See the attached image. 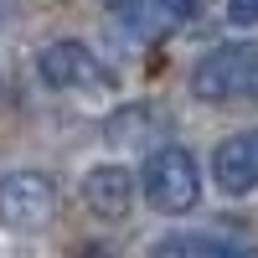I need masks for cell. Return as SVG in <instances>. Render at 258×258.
<instances>
[{"label": "cell", "mask_w": 258, "mask_h": 258, "mask_svg": "<svg viewBox=\"0 0 258 258\" xmlns=\"http://www.w3.org/2000/svg\"><path fill=\"white\" fill-rule=\"evenodd\" d=\"M140 191H145V202L155 212H165V217L191 212L197 197H202V170L191 160V150H181V145L155 150V155L145 160V170H140Z\"/></svg>", "instance_id": "6da1fadb"}, {"label": "cell", "mask_w": 258, "mask_h": 258, "mask_svg": "<svg viewBox=\"0 0 258 258\" xmlns=\"http://www.w3.org/2000/svg\"><path fill=\"white\" fill-rule=\"evenodd\" d=\"M212 176H217V191H227V197L258 191V129H243V135H232V140L217 145Z\"/></svg>", "instance_id": "5b68a950"}, {"label": "cell", "mask_w": 258, "mask_h": 258, "mask_svg": "<svg viewBox=\"0 0 258 258\" xmlns=\"http://www.w3.org/2000/svg\"><path fill=\"white\" fill-rule=\"evenodd\" d=\"M83 202H88L93 217H103V222L129 217V202H135V170H124V165H93L88 176H83Z\"/></svg>", "instance_id": "52a82bcc"}, {"label": "cell", "mask_w": 258, "mask_h": 258, "mask_svg": "<svg viewBox=\"0 0 258 258\" xmlns=\"http://www.w3.org/2000/svg\"><path fill=\"white\" fill-rule=\"evenodd\" d=\"M36 73H41V83L57 88V93H78V98H103V93H114V73L103 68L83 41H52V47H41Z\"/></svg>", "instance_id": "3957f363"}, {"label": "cell", "mask_w": 258, "mask_h": 258, "mask_svg": "<svg viewBox=\"0 0 258 258\" xmlns=\"http://www.w3.org/2000/svg\"><path fill=\"white\" fill-rule=\"evenodd\" d=\"M155 253H207V258H222V253H243V243L217 238V232H170V238L155 243Z\"/></svg>", "instance_id": "ba28073f"}, {"label": "cell", "mask_w": 258, "mask_h": 258, "mask_svg": "<svg viewBox=\"0 0 258 258\" xmlns=\"http://www.w3.org/2000/svg\"><path fill=\"white\" fill-rule=\"evenodd\" d=\"M191 93L207 103L258 98V47H217L191 68Z\"/></svg>", "instance_id": "7a4b0ae2"}, {"label": "cell", "mask_w": 258, "mask_h": 258, "mask_svg": "<svg viewBox=\"0 0 258 258\" xmlns=\"http://www.w3.org/2000/svg\"><path fill=\"white\" fill-rule=\"evenodd\" d=\"M227 21L232 26H258V0H227Z\"/></svg>", "instance_id": "9c48e42d"}, {"label": "cell", "mask_w": 258, "mask_h": 258, "mask_svg": "<svg viewBox=\"0 0 258 258\" xmlns=\"http://www.w3.org/2000/svg\"><path fill=\"white\" fill-rule=\"evenodd\" d=\"M114 6H119V26L124 31H135L140 41H155L165 31L186 26L197 0H114Z\"/></svg>", "instance_id": "8992f818"}, {"label": "cell", "mask_w": 258, "mask_h": 258, "mask_svg": "<svg viewBox=\"0 0 258 258\" xmlns=\"http://www.w3.org/2000/svg\"><path fill=\"white\" fill-rule=\"evenodd\" d=\"M57 217V186L41 170H16L0 181V222L11 227H47Z\"/></svg>", "instance_id": "277c9868"}]
</instances>
